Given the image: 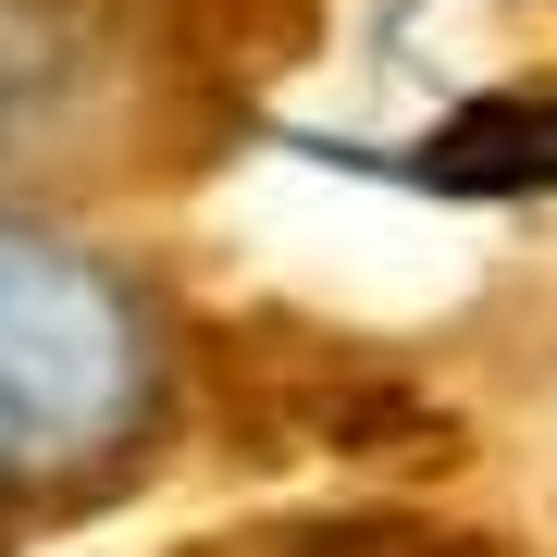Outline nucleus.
Listing matches in <instances>:
<instances>
[{
	"instance_id": "3",
	"label": "nucleus",
	"mask_w": 557,
	"mask_h": 557,
	"mask_svg": "<svg viewBox=\"0 0 557 557\" xmlns=\"http://www.w3.org/2000/svg\"><path fill=\"white\" fill-rule=\"evenodd\" d=\"M421 174H434V186H496V199L557 186V87H508V100L446 112L434 149H421Z\"/></svg>"
},
{
	"instance_id": "1",
	"label": "nucleus",
	"mask_w": 557,
	"mask_h": 557,
	"mask_svg": "<svg viewBox=\"0 0 557 557\" xmlns=\"http://www.w3.org/2000/svg\"><path fill=\"white\" fill-rule=\"evenodd\" d=\"M186 310L137 260L0 211V533L112 508L186 434Z\"/></svg>"
},
{
	"instance_id": "2",
	"label": "nucleus",
	"mask_w": 557,
	"mask_h": 557,
	"mask_svg": "<svg viewBox=\"0 0 557 557\" xmlns=\"http://www.w3.org/2000/svg\"><path fill=\"white\" fill-rule=\"evenodd\" d=\"M236 0H0V211L174 186L236 137Z\"/></svg>"
},
{
	"instance_id": "4",
	"label": "nucleus",
	"mask_w": 557,
	"mask_h": 557,
	"mask_svg": "<svg viewBox=\"0 0 557 557\" xmlns=\"http://www.w3.org/2000/svg\"><path fill=\"white\" fill-rule=\"evenodd\" d=\"M211 557H446V545L372 533V520H310V533H248V545H211Z\"/></svg>"
}]
</instances>
